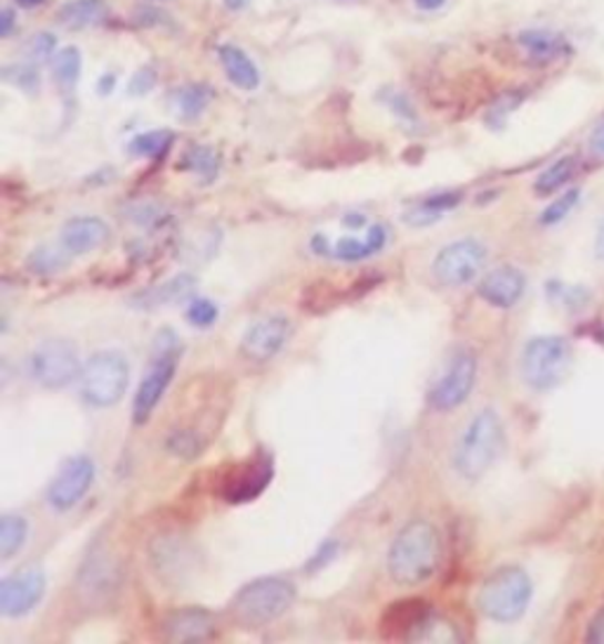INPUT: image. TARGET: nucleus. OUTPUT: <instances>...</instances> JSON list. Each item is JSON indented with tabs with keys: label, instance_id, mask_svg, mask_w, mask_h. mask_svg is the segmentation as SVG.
<instances>
[{
	"label": "nucleus",
	"instance_id": "obj_1",
	"mask_svg": "<svg viewBox=\"0 0 604 644\" xmlns=\"http://www.w3.org/2000/svg\"><path fill=\"white\" fill-rule=\"evenodd\" d=\"M442 562V539L434 524L413 520L401 529L388 550V572L397 585L428 583Z\"/></svg>",
	"mask_w": 604,
	"mask_h": 644
},
{
	"label": "nucleus",
	"instance_id": "obj_2",
	"mask_svg": "<svg viewBox=\"0 0 604 644\" xmlns=\"http://www.w3.org/2000/svg\"><path fill=\"white\" fill-rule=\"evenodd\" d=\"M505 449V426L493 409H482L465 426L463 435L455 441L453 468L463 480L478 482L496 466Z\"/></svg>",
	"mask_w": 604,
	"mask_h": 644
},
{
	"label": "nucleus",
	"instance_id": "obj_3",
	"mask_svg": "<svg viewBox=\"0 0 604 644\" xmlns=\"http://www.w3.org/2000/svg\"><path fill=\"white\" fill-rule=\"evenodd\" d=\"M534 600V581L522 566L505 564L491 572L478 593L480 612L496 623L520 621Z\"/></svg>",
	"mask_w": 604,
	"mask_h": 644
},
{
	"label": "nucleus",
	"instance_id": "obj_4",
	"mask_svg": "<svg viewBox=\"0 0 604 644\" xmlns=\"http://www.w3.org/2000/svg\"><path fill=\"white\" fill-rule=\"evenodd\" d=\"M296 602V585L279 576L255 579L232 600V616L244 628H263L281 619Z\"/></svg>",
	"mask_w": 604,
	"mask_h": 644
},
{
	"label": "nucleus",
	"instance_id": "obj_5",
	"mask_svg": "<svg viewBox=\"0 0 604 644\" xmlns=\"http://www.w3.org/2000/svg\"><path fill=\"white\" fill-rule=\"evenodd\" d=\"M182 357V345L175 330L163 328L154 338L152 349V364L146 366V371L140 380V388L133 399V422L135 426H144L152 418L156 407L161 403L163 395H166L168 385L173 382V376L177 371V364Z\"/></svg>",
	"mask_w": 604,
	"mask_h": 644
},
{
	"label": "nucleus",
	"instance_id": "obj_6",
	"mask_svg": "<svg viewBox=\"0 0 604 644\" xmlns=\"http://www.w3.org/2000/svg\"><path fill=\"white\" fill-rule=\"evenodd\" d=\"M572 345L562 336H534L526 340L520 357L522 380L534 392H551L572 368Z\"/></svg>",
	"mask_w": 604,
	"mask_h": 644
},
{
	"label": "nucleus",
	"instance_id": "obj_7",
	"mask_svg": "<svg viewBox=\"0 0 604 644\" xmlns=\"http://www.w3.org/2000/svg\"><path fill=\"white\" fill-rule=\"evenodd\" d=\"M81 397L95 409L119 403L131 385V364L119 349H102L83 364Z\"/></svg>",
	"mask_w": 604,
	"mask_h": 644
},
{
	"label": "nucleus",
	"instance_id": "obj_8",
	"mask_svg": "<svg viewBox=\"0 0 604 644\" xmlns=\"http://www.w3.org/2000/svg\"><path fill=\"white\" fill-rule=\"evenodd\" d=\"M29 368L33 380L43 385L45 390H64L81 378V357L79 347L66 338H48L31 352Z\"/></svg>",
	"mask_w": 604,
	"mask_h": 644
},
{
	"label": "nucleus",
	"instance_id": "obj_9",
	"mask_svg": "<svg viewBox=\"0 0 604 644\" xmlns=\"http://www.w3.org/2000/svg\"><path fill=\"white\" fill-rule=\"evenodd\" d=\"M474 382H478V355L470 347H459L430 390V403L442 413L459 409L472 395Z\"/></svg>",
	"mask_w": 604,
	"mask_h": 644
},
{
	"label": "nucleus",
	"instance_id": "obj_10",
	"mask_svg": "<svg viewBox=\"0 0 604 644\" xmlns=\"http://www.w3.org/2000/svg\"><path fill=\"white\" fill-rule=\"evenodd\" d=\"M484 265H487L484 244H480L478 238H461V242H453L437 253L432 272L434 279L442 286L459 288L478 279Z\"/></svg>",
	"mask_w": 604,
	"mask_h": 644
},
{
	"label": "nucleus",
	"instance_id": "obj_11",
	"mask_svg": "<svg viewBox=\"0 0 604 644\" xmlns=\"http://www.w3.org/2000/svg\"><path fill=\"white\" fill-rule=\"evenodd\" d=\"M95 482V463L88 456H73L48 487V503L58 512L76 508Z\"/></svg>",
	"mask_w": 604,
	"mask_h": 644
},
{
	"label": "nucleus",
	"instance_id": "obj_12",
	"mask_svg": "<svg viewBox=\"0 0 604 644\" xmlns=\"http://www.w3.org/2000/svg\"><path fill=\"white\" fill-rule=\"evenodd\" d=\"M272 458L269 456H255L246 463L234 466L225 472L223 482L217 487V493L223 495L227 503H248L267 489L272 482Z\"/></svg>",
	"mask_w": 604,
	"mask_h": 644
},
{
	"label": "nucleus",
	"instance_id": "obj_13",
	"mask_svg": "<svg viewBox=\"0 0 604 644\" xmlns=\"http://www.w3.org/2000/svg\"><path fill=\"white\" fill-rule=\"evenodd\" d=\"M45 595V574L41 569H24L0 581V614L20 619L33 612Z\"/></svg>",
	"mask_w": 604,
	"mask_h": 644
},
{
	"label": "nucleus",
	"instance_id": "obj_14",
	"mask_svg": "<svg viewBox=\"0 0 604 644\" xmlns=\"http://www.w3.org/2000/svg\"><path fill=\"white\" fill-rule=\"evenodd\" d=\"M290 338V321L281 315H272L255 321L244 336L242 352L255 364H265L277 357Z\"/></svg>",
	"mask_w": 604,
	"mask_h": 644
},
{
	"label": "nucleus",
	"instance_id": "obj_15",
	"mask_svg": "<svg viewBox=\"0 0 604 644\" xmlns=\"http://www.w3.org/2000/svg\"><path fill=\"white\" fill-rule=\"evenodd\" d=\"M480 298L491 307H515L526 293V274L515 265H501L482 276L478 286Z\"/></svg>",
	"mask_w": 604,
	"mask_h": 644
},
{
	"label": "nucleus",
	"instance_id": "obj_16",
	"mask_svg": "<svg viewBox=\"0 0 604 644\" xmlns=\"http://www.w3.org/2000/svg\"><path fill=\"white\" fill-rule=\"evenodd\" d=\"M430 616L432 610L426 600L392 602L390 610L382 614L380 635L388 640H416Z\"/></svg>",
	"mask_w": 604,
	"mask_h": 644
},
{
	"label": "nucleus",
	"instance_id": "obj_17",
	"mask_svg": "<svg viewBox=\"0 0 604 644\" xmlns=\"http://www.w3.org/2000/svg\"><path fill=\"white\" fill-rule=\"evenodd\" d=\"M109 238H112V229H109L104 219L93 215H79L64 223L60 232V246L69 255H88L102 248Z\"/></svg>",
	"mask_w": 604,
	"mask_h": 644
},
{
	"label": "nucleus",
	"instance_id": "obj_18",
	"mask_svg": "<svg viewBox=\"0 0 604 644\" xmlns=\"http://www.w3.org/2000/svg\"><path fill=\"white\" fill-rule=\"evenodd\" d=\"M163 633L171 642H206L215 635V616L201 606H187L166 616Z\"/></svg>",
	"mask_w": 604,
	"mask_h": 644
},
{
	"label": "nucleus",
	"instance_id": "obj_19",
	"mask_svg": "<svg viewBox=\"0 0 604 644\" xmlns=\"http://www.w3.org/2000/svg\"><path fill=\"white\" fill-rule=\"evenodd\" d=\"M119 583H121L119 581V566L114 564L112 558L104 555L102 550L93 552V555H90V560L81 569V587L93 600L112 595L119 587Z\"/></svg>",
	"mask_w": 604,
	"mask_h": 644
},
{
	"label": "nucleus",
	"instance_id": "obj_20",
	"mask_svg": "<svg viewBox=\"0 0 604 644\" xmlns=\"http://www.w3.org/2000/svg\"><path fill=\"white\" fill-rule=\"evenodd\" d=\"M217 60L223 64V71L227 73V79L234 88H239L244 92H253L260 88L263 83L260 71L239 45L223 43L217 48Z\"/></svg>",
	"mask_w": 604,
	"mask_h": 644
},
{
	"label": "nucleus",
	"instance_id": "obj_21",
	"mask_svg": "<svg viewBox=\"0 0 604 644\" xmlns=\"http://www.w3.org/2000/svg\"><path fill=\"white\" fill-rule=\"evenodd\" d=\"M112 8L106 0H66V3L54 14V20L64 24L66 29H90L100 27L109 20Z\"/></svg>",
	"mask_w": 604,
	"mask_h": 644
},
{
	"label": "nucleus",
	"instance_id": "obj_22",
	"mask_svg": "<svg viewBox=\"0 0 604 644\" xmlns=\"http://www.w3.org/2000/svg\"><path fill=\"white\" fill-rule=\"evenodd\" d=\"M194 284L196 279L192 274H177L166 284L140 290L135 298H131V305L137 309H156L163 305H175L190 296V293L194 290Z\"/></svg>",
	"mask_w": 604,
	"mask_h": 644
},
{
	"label": "nucleus",
	"instance_id": "obj_23",
	"mask_svg": "<svg viewBox=\"0 0 604 644\" xmlns=\"http://www.w3.org/2000/svg\"><path fill=\"white\" fill-rule=\"evenodd\" d=\"M518 43H520V48L526 50L529 60L539 62V64L553 62L555 58H560V54L566 50V41L562 39V35L547 31V29L522 31L518 35Z\"/></svg>",
	"mask_w": 604,
	"mask_h": 644
},
{
	"label": "nucleus",
	"instance_id": "obj_24",
	"mask_svg": "<svg viewBox=\"0 0 604 644\" xmlns=\"http://www.w3.org/2000/svg\"><path fill=\"white\" fill-rule=\"evenodd\" d=\"M461 201H463L461 192H439L434 196H428L426 201H420L416 208H411V213L405 215V219L413 227H426V225L437 223L444 213L453 211Z\"/></svg>",
	"mask_w": 604,
	"mask_h": 644
},
{
	"label": "nucleus",
	"instance_id": "obj_25",
	"mask_svg": "<svg viewBox=\"0 0 604 644\" xmlns=\"http://www.w3.org/2000/svg\"><path fill=\"white\" fill-rule=\"evenodd\" d=\"M215 98L208 83H187L175 92V106L182 121H198Z\"/></svg>",
	"mask_w": 604,
	"mask_h": 644
},
{
	"label": "nucleus",
	"instance_id": "obj_26",
	"mask_svg": "<svg viewBox=\"0 0 604 644\" xmlns=\"http://www.w3.org/2000/svg\"><path fill=\"white\" fill-rule=\"evenodd\" d=\"M386 242H388L386 227L373 225L369 229V236H366V242H359V238H342V242L334 246V255L345 263H359V260H366V257L376 255L378 251H382Z\"/></svg>",
	"mask_w": 604,
	"mask_h": 644
},
{
	"label": "nucleus",
	"instance_id": "obj_27",
	"mask_svg": "<svg viewBox=\"0 0 604 644\" xmlns=\"http://www.w3.org/2000/svg\"><path fill=\"white\" fill-rule=\"evenodd\" d=\"M83 73V54L79 48H62L52 54V76L62 90H73Z\"/></svg>",
	"mask_w": 604,
	"mask_h": 644
},
{
	"label": "nucleus",
	"instance_id": "obj_28",
	"mask_svg": "<svg viewBox=\"0 0 604 644\" xmlns=\"http://www.w3.org/2000/svg\"><path fill=\"white\" fill-rule=\"evenodd\" d=\"M29 536V522L22 518V514H12L6 512L0 518V560H10L12 555L22 550Z\"/></svg>",
	"mask_w": 604,
	"mask_h": 644
},
{
	"label": "nucleus",
	"instance_id": "obj_29",
	"mask_svg": "<svg viewBox=\"0 0 604 644\" xmlns=\"http://www.w3.org/2000/svg\"><path fill=\"white\" fill-rule=\"evenodd\" d=\"M576 171V159L574 156H562L555 163L547 165V168L536 177L534 182V192L539 196H547V194H555L557 190H562L566 182L574 177Z\"/></svg>",
	"mask_w": 604,
	"mask_h": 644
},
{
	"label": "nucleus",
	"instance_id": "obj_30",
	"mask_svg": "<svg viewBox=\"0 0 604 644\" xmlns=\"http://www.w3.org/2000/svg\"><path fill=\"white\" fill-rule=\"evenodd\" d=\"M180 168L201 175V182L206 184V182H213L219 173V156L215 150H211V146L196 144L185 156H182Z\"/></svg>",
	"mask_w": 604,
	"mask_h": 644
},
{
	"label": "nucleus",
	"instance_id": "obj_31",
	"mask_svg": "<svg viewBox=\"0 0 604 644\" xmlns=\"http://www.w3.org/2000/svg\"><path fill=\"white\" fill-rule=\"evenodd\" d=\"M173 142H175V133H171V131L140 133L131 140V144H127V152H131L133 156H142V159H161V156H166Z\"/></svg>",
	"mask_w": 604,
	"mask_h": 644
},
{
	"label": "nucleus",
	"instance_id": "obj_32",
	"mask_svg": "<svg viewBox=\"0 0 604 644\" xmlns=\"http://www.w3.org/2000/svg\"><path fill=\"white\" fill-rule=\"evenodd\" d=\"M0 79L24 92H33L41 85V71L33 62H17L0 69Z\"/></svg>",
	"mask_w": 604,
	"mask_h": 644
},
{
	"label": "nucleus",
	"instance_id": "obj_33",
	"mask_svg": "<svg viewBox=\"0 0 604 644\" xmlns=\"http://www.w3.org/2000/svg\"><path fill=\"white\" fill-rule=\"evenodd\" d=\"M66 251L60 248H52V246H41L35 248L29 257H27V267L33 274H54L60 272L66 265Z\"/></svg>",
	"mask_w": 604,
	"mask_h": 644
},
{
	"label": "nucleus",
	"instance_id": "obj_34",
	"mask_svg": "<svg viewBox=\"0 0 604 644\" xmlns=\"http://www.w3.org/2000/svg\"><path fill=\"white\" fill-rule=\"evenodd\" d=\"M579 201H581V192L579 190L564 192L557 201H553V204L541 213V225H545V227L560 225L562 219L579 206Z\"/></svg>",
	"mask_w": 604,
	"mask_h": 644
},
{
	"label": "nucleus",
	"instance_id": "obj_35",
	"mask_svg": "<svg viewBox=\"0 0 604 644\" xmlns=\"http://www.w3.org/2000/svg\"><path fill=\"white\" fill-rule=\"evenodd\" d=\"M217 307L213 300H206V298H194L190 300V307H187V321L196 328H208L217 321Z\"/></svg>",
	"mask_w": 604,
	"mask_h": 644
},
{
	"label": "nucleus",
	"instance_id": "obj_36",
	"mask_svg": "<svg viewBox=\"0 0 604 644\" xmlns=\"http://www.w3.org/2000/svg\"><path fill=\"white\" fill-rule=\"evenodd\" d=\"M166 447L171 453L180 456V458H196L201 447H204V441H201L194 432L190 430H182V432H173L166 441Z\"/></svg>",
	"mask_w": 604,
	"mask_h": 644
},
{
	"label": "nucleus",
	"instance_id": "obj_37",
	"mask_svg": "<svg viewBox=\"0 0 604 644\" xmlns=\"http://www.w3.org/2000/svg\"><path fill=\"white\" fill-rule=\"evenodd\" d=\"M156 69L154 67H142L133 73V79L131 83H127V95L131 98H144V95H150V92L154 90L156 85Z\"/></svg>",
	"mask_w": 604,
	"mask_h": 644
},
{
	"label": "nucleus",
	"instance_id": "obj_38",
	"mask_svg": "<svg viewBox=\"0 0 604 644\" xmlns=\"http://www.w3.org/2000/svg\"><path fill=\"white\" fill-rule=\"evenodd\" d=\"M54 50H58V39H54V33H50V31L35 33L33 39L29 41V54H31V60H45V58H52Z\"/></svg>",
	"mask_w": 604,
	"mask_h": 644
},
{
	"label": "nucleus",
	"instance_id": "obj_39",
	"mask_svg": "<svg viewBox=\"0 0 604 644\" xmlns=\"http://www.w3.org/2000/svg\"><path fill=\"white\" fill-rule=\"evenodd\" d=\"M135 17H137L140 27H161V24L168 27V24H173L168 12L161 10L158 6H142Z\"/></svg>",
	"mask_w": 604,
	"mask_h": 644
},
{
	"label": "nucleus",
	"instance_id": "obj_40",
	"mask_svg": "<svg viewBox=\"0 0 604 644\" xmlns=\"http://www.w3.org/2000/svg\"><path fill=\"white\" fill-rule=\"evenodd\" d=\"M388 104H390V109L392 112L397 114V116H401L405 121H416L418 116H416V109H413V104H411V100L407 98V95H401V92H392L390 95V100H386Z\"/></svg>",
	"mask_w": 604,
	"mask_h": 644
},
{
	"label": "nucleus",
	"instance_id": "obj_41",
	"mask_svg": "<svg viewBox=\"0 0 604 644\" xmlns=\"http://www.w3.org/2000/svg\"><path fill=\"white\" fill-rule=\"evenodd\" d=\"M336 552H338V543L336 541H326L324 545H319L317 555L313 560H309V572H315V569L326 566L328 562H331L336 558Z\"/></svg>",
	"mask_w": 604,
	"mask_h": 644
},
{
	"label": "nucleus",
	"instance_id": "obj_42",
	"mask_svg": "<svg viewBox=\"0 0 604 644\" xmlns=\"http://www.w3.org/2000/svg\"><path fill=\"white\" fill-rule=\"evenodd\" d=\"M585 642H604V606H600L585 628Z\"/></svg>",
	"mask_w": 604,
	"mask_h": 644
},
{
	"label": "nucleus",
	"instance_id": "obj_43",
	"mask_svg": "<svg viewBox=\"0 0 604 644\" xmlns=\"http://www.w3.org/2000/svg\"><path fill=\"white\" fill-rule=\"evenodd\" d=\"M17 29V14L12 8L0 10V39H10Z\"/></svg>",
	"mask_w": 604,
	"mask_h": 644
},
{
	"label": "nucleus",
	"instance_id": "obj_44",
	"mask_svg": "<svg viewBox=\"0 0 604 644\" xmlns=\"http://www.w3.org/2000/svg\"><path fill=\"white\" fill-rule=\"evenodd\" d=\"M591 152L600 159H604V121L595 127L591 135Z\"/></svg>",
	"mask_w": 604,
	"mask_h": 644
},
{
	"label": "nucleus",
	"instance_id": "obj_45",
	"mask_svg": "<svg viewBox=\"0 0 604 644\" xmlns=\"http://www.w3.org/2000/svg\"><path fill=\"white\" fill-rule=\"evenodd\" d=\"M116 88V73H102V79L98 81V92L102 98H109Z\"/></svg>",
	"mask_w": 604,
	"mask_h": 644
},
{
	"label": "nucleus",
	"instance_id": "obj_46",
	"mask_svg": "<svg viewBox=\"0 0 604 644\" xmlns=\"http://www.w3.org/2000/svg\"><path fill=\"white\" fill-rule=\"evenodd\" d=\"M595 255H597L600 263H604V215H602L597 232H595Z\"/></svg>",
	"mask_w": 604,
	"mask_h": 644
},
{
	"label": "nucleus",
	"instance_id": "obj_47",
	"mask_svg": "<svg viewBox=\"0 0 604 644\" xmlns=\"http://www.w3.org/2000/svg\"><path fill=\"white\" fill-rule=\"evenodd\" d=\"M447 3V0H416V8L423 10V12H434Z\"/></svg>",
	"mask_w": 604,
	"mask_h": 644
},
{
	"label": "nucleus",
	"instance_id": "obj_48",
	"mask_svg": "<svg viewBox=\"0 0 604 644\" xmlns=\"http://www.w3.org/2000/svg\"><path fill=\"white\" fill-rule=\"evenodd\" d=\"M223 3L232 12H242V10H246L250 6V0H223Z\"/></svg>",
	"mask_w": 604,
	"mask_h": 644
},
{
	"label": "nucleus",
	"instance_id": "obj_49",
	"mask_svg": "<svg viewBox=\"0 0 604 644\" xmlns=\"http://www.w3.org/2000/svg\"><path fill=\"white\" fill-rule=\"evenodd\" d=\"M345 223L350 225V229H359L361 225H366V217L359 215V213H352V215H347V217H345Z\"/></svg>",
	"mask_w": 604,
	"mask_h": 644
},
{
	"label": "nucleus",
	"instance_id": "obj_50",
	"mask_svg": "<svg viewBox=\"0 0 604 644\" xmlns=\"http://www.w3.org/2000/svg\"><path fill=\"white\" fill-rule=\"evenodd\" d=\"M17 6L20 8H24V10H33V8H41V6H45L48 0H14Z\"/></svg>",
	"mask_w": 604,
	"mask_h": 644
}]
</instances>
